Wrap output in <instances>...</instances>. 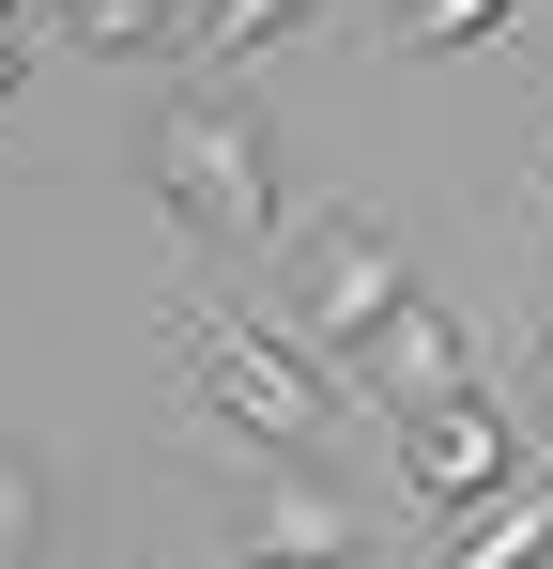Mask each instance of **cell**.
I'll list each match as a JSON object with an SVG mask.
<instances>
[{
  "instance_id": "8fae6325",
  "label": "cell",
  "mask_w": 553,
  "mask_h": 569,
  "mask_svg": "<svg viewBox=\"0 0 553 569\" xmlns=\"http://www.w3.org/2000/svg\"><path fill=\"white\" fill-rule=\"evenodd\" d=\"M16 78H31V31H0V93H16Z\"/></svg>"
},
{
  "instance_id": "5b68a950",
  "label": "cell",
  "mask_w": 553,
  "mask_h": 569,
  "mask_svg": "<svg viewBox=\"0 0 553 569\" xmlns=\"http://www.w3.org/2000/svg\"><path fill=\"white\" fill-rule=\"evenodd\" d=\"M354 400H369V431H400V416H446V400H476V339H461V308H400L384 339L354 355Z\"/></svg>"
},
{
  "instance_id": "ba28073f",
  "label": "cell",
  "mask_w": 553,
  "mask_h": 569,
  "mask_svg": "<svg viewBox=\"0 0 553 569\" xmlns=\"http://www.w3.org/2000/svg\"><path fill=\"white\" fill-rule=\"evenodd\" d=\"M308 16H323V0H200V62H215V78H247L276 31H308Z\"/></svg>"
},
{
  "instance_id": "5bb4252c",
  "label": "cell",
  "mask_w": 553,
  "mask_h": 569,
  "mask_svg": "<svg viewBox=\"0 0 553 569\" xmlns=\"http://www.w3.org/2000/svg\"><path fill=\"white\" fill-rule=\"evenodd\" d=\"M539 447H553V400H539Z\"/></svg>"
},
{
  "instance_id": "30bf717a",
  "label": "cell",
  "mask_w": 553,
  "mask_h": 569,
  "mask_svg": "<svg viewBox=\"0 0 553 569\" xmlns=\"http://www.w3.org/2000/svg\"><path fill=\"white\" fill-rule=\"evenodd\" d=\"M31 523H47V492H31V477H16V462H0V569H16V555H31Z\"/></svg>"
},
{
  "instance_id": "3957f363",
  "label": "cell",
  "mask_w": 553,
  "mask_h": 569,
  "mask_svg": "<svg viewBox=\"0 0 553 569\" xmlns=\"http://www.w3.org/2000/svg\"><path fill=\"white\" fill-rule=\"evenodd\" d=\"M400 308H415V278H400V247H384L369 216H292V231H276V323H292L323 370H354Z\"/></svg>"
},
{
  "instance_id": "277c9868",
  "label": "cell",
  "mask_w": 553,
  "mask_h": 569,
  "mask_svg": "<svg viewBox=\"0 0 553 569\" xmlns=\"http://www.w3.org/2000/svg\"><path fill=\"white\" fill-rule=\"evenodd\" d=\"M507 477H523V431H507L492 385L446 400V416H400V492H415V508H446V523H461V508H492Z\"/></svg>"
},
{
  "instance_id": "7a4b0ae2",
  "label": "cell",
  "mask_w": 553,
  "mask_h": 569,
  "mask_svg": "<svg viewBox=\"0 0 553 569\" xmlns=\"http://www.w3.org/2000/svg\"><path fill=\"white\" fill-rule=\"evenodd\" d=\"M154 200L200 247H276V123L247 78H200L154 108Z\"/></svg>"
},
{
  "instance_id": "6da1fadb",
  "label": "cell",
  "mask_w": 553,
  "mask_h": 569,
  "mask_svg": "<svg viewBox=\"0 0 553 569\" xmlns=\"http://www.w3.org/2000/svg\"><path fill=\"white\" fill-rule=\"evenodd\" d=\"M170 355L200 370V400H215L247 447H276V462H308V447L369 431L354 370H323L292 323H262V308H247V292H184V308H170Z\"/></svg>"
},
{
  "instance_id": "8992f818",
  "label": "cell",
  "mask_w": 553,
  "mask_h": 569,
  "mask_svg": "<svg viewBox=\"0 0 553 569\" xmlns=\"http://www.w3.org/2000/svg\"><path fill=\"white\" fill-rule=\"evenodd\" d=\"M354 539H369L354 492H323V477H262V508L231 523L215 569H354Z\"/></svg>"
},
{
  "instance_id": "9c48e42d",
  "label": "cell",
  "mask_w": 553,
  "mask_h": 569,
  "mask_svg": "<svg viewBox=\"0 0 553 569\" xmlns=\"http://www.w3.org/2000/svg\"><path fill=\"white\" fill-rule=\"evenodd\" d=\"M507 16H523V0H400L415 47H476V31H507Z\"/></svg>"
},
{
  "instance_id": "7c38bea8",
  "label": "cell",
  "mask_w": 553,
  "mask_h": 569,
  "mask_svg": "<svg viewBox=\"0 0 553 569\" xmlns=\"http://www.w3.org/2000/svg\"><path fill=\"white\" fill-rule=\"evenodd\" d=\"M0 31H31V0H0Z\"/></svg>"
},
{
  "instance_id": "4fadbf2b",
  "label": "cell",
  "mask_w": 553,
  "mask_h": 569,
  "mask_svg": "<svg viewBox=\"0 0 553 569\" xmlns=\"http://www.w3.org/2000/svg\"><path fill=\"white\" fill-rule=\"evenodd\" d=\"M62 16H78V0H47V31H62Z\"/></svg>"
},
{
  "instance_id": "52a82bcc",
  "label": "cell",
  "mask_w": 553,
  "mask_h": 569,
  "mask_svg": "<svg viewBox=\"0 0 553 569\" xmlns=\"http://www.w3.org/2000/svg\"><path fill=\"white\" fill-rule=\"evenodd\" d=\"M431 569H553V462H539V492L507 477L492 508H461V523H446V555H431Z\"/></svg>"
}]
</instances>
